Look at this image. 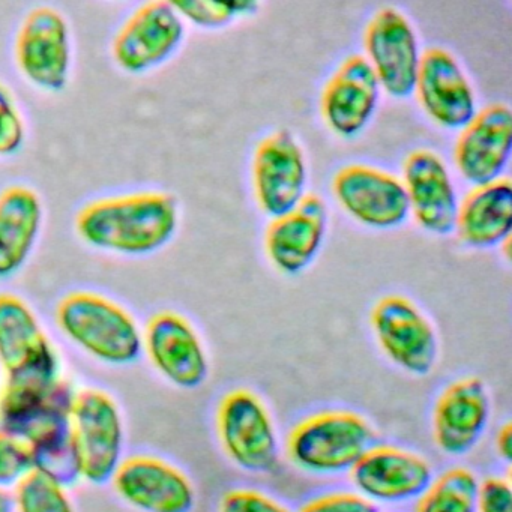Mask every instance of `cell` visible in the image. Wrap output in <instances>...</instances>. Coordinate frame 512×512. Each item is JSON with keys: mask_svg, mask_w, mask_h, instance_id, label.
Listing matches in <instances>:
<instances>
[{"mask_svg": "<svg viewBox=\"0 0 512 512\" xmlns=\"http://www.w3.org/2000/svg\"><path fill=\"white\" fill-rule=\"evenodd\" d=\"M178 205L166 193H137L97 200L77 215L80 238L104 251L154 253L175 235Z\"/></svg>", "mask_w": 512, "mask_h": 512, "instance_id": "6da1fadb", "label": "cell"}, {"mask_svg": "<svg viewBox=\"0 0 512 512\" xmlns=\"http://www.w3.org/2000/svg\"><path fill=\"white\" fill-rule=\"evenodd\" d=\"M55 316L64 337L100 364L128 367L142 355V329L133 314L100 293H68Z\"/></svg>", "mask_w": 512, "mask_h": 512, "instance_id": "7a4b0ae2", "label": "cell"}, {"mask_svg": "<svg viewBox=\"0 0 512 512\" xmlns=\"http://www.w3.org/2000/svg\"><path fill=\"white\" fill-rule=\"evenodd\" d=\"M373 424L355 410L328 409L299 419L286 436L284 454L308 475L349 473L374 445Z\"/></svg>", "mask_w": 512, "mask_h": 512, "instance_id": "3957f363", "label": "cell"}, {"mask_svg": "<svg viewBox=\"0 0 512 512\" xmlns=\"http://www.w3.org/2000/svg\"><path fill=\"white\" fill-rule=\"evenodd\" d=\"M70 434L79 464L80 481L110 482L125 457L124 412L106 389L83 386L74 392Z\"/></svg>", "mask_w": 512, "mask_h": 512, "instance_id": "277c9868", "label": "cell"}, {"mask_svg": "<svg viewBox=\"0 0 512 512\" xmlns=\"http://www.w3.org/2000/svg\"><path fill=\"white\" fill-rule=\"evenodd\" d=\"M215 431L227 460L253 475L274 472L280 463V437L271 410L248 388L221 397L215 410Z\"/></svg>", "mask_w": 512, "mask_h": 512, "instance_id": "5b68a950", "label": "cell"}, {"mask_svg": "<svg viewBox=\"0 0 512 512\" xmlns=\"http://www.w3.org/2000/svg\"><path fill=\"white\" fill-rule=\"evenodd\" d=\"M76 388L56 380L2 379L0 430L28 443L29 449L70 436V413Z\"/></svg>", "mask_w": 512, "mask_h": 512, "instance_id": "8992f818", "label": "cell"}, {"mask_svg": "<svg viewBox=\"0 0 512 512\" xmlns=\"http://www.w3.org/2000/svg\"><path fill=\"white\" fill-rule=\"evenodd\" d=\"M0 370L5 379L56 380L62 359L28 302L0 293Z\"/></svg>", "mask_w": 512, "mask_h": 512, "instance_id": "52a82bcc", "label": "cell"}, {"mask_svg": "<svg viewBox=\"0 0 512 512\" xmlns=\"http://www.w3.org/2000/svg\"><path fill=\"white\" fill-rule=\"evenodd\" d=\"M371 328L383 355L410 376H428L439 359V338L418 305L400 295L380 299Z\"/></svg>", "mask_w": 512, "mask_h": 512, "instance_id": "ba28073f", "label": "cell"}, {"mask_svg": "<svg viewBox=\"0 0 512 512\" xmlns=\"http://www.w3.org/2000/svg\"><path fill=\"white\" fill-rule=\"evenodd\" d=\"M121 502L137 512H193L197 491L190 476L160 455H125L110 479Z\"/></svg>", "mask_w": 512, "mask_h": 512, "instance_id": "9c48e42d", "label": "cell"}, {"mask_svg": "<svg viewBox=\"0 0 512 512\" xmlns=\"http://www.w3.org/2000/svg\"><path fill=\"white\" fill-rule=\"evenodd\" d=\"M142 337V353L155 373L170 385L194 391L208 380V353L187 317L176 311H160L148 320Z\"/></svg>", "mask_w": 512, "mask_h": 512, "instance_id": "30bf717a", "label": "cell"}, {"mask_svg": "<svg viewBox=\"0 0 512 512\" xmlns=\"http://www.w3.org/2000/svg\"><path fill=\"white\" fill-rule=\"evenodd\" d=\"M434 475L433 464L424 455L385 443H374L349 472L356 493L376 506L418 499Z\"/></svg>", "mask_w": 512, "mask_h": 512, "instance_id": "8fae6325", "label": "cell"}, {"mask_svg": "<svg viewBox=\"0 0 512 512\" xmlns=\"http://www.w3.org/2000/svg\"><path fill=\"white\" fill-rule=\"evenodd\" d=\"M491 419V398L479 377L448 383L437 395L431 412L434 445L449 457L469 454L484 436Z\"/></svg>", "mask_w": 512, "mask_h": 512, "instance_id": "7c38bea8", "label": "cell"}, {"mask_svg": "<svg viewBox=\"0 0 512 512\" xmlns=\"http://www.w3.org/2000/svg\"><path fill=\"white\" fill-rule=\"evenodd\" d=\"M365 50L380 88L397 98L415 92L421 55L415 32L403 14L394 8L379 11L365 31Z\"/></svg>", "mask_w": 512, "mask_h": 512, "instance_id": "4fadbf2b", "label": "cell"}, {"mask_svg": "<svg viewBox=\"0 0 512 512\" xmlns=\"http://www.w3.org/2000/svg\"><path fill=\"white\" fill-rule=\"evenodd\" d=\"M332 190L347 214L374 229L400 226L409 215V197L403 182L374 167H344L335 175Z\"/></svg>", "mask_w": 512, "mask_h": 512, "instance_id": "5bb4252c", "label": "cell"}, {"mask_svg": "<svg viewBox=\"0 0 512 512\" xmlns=\"http://www.w3.org/2000/svg\"><path fill=\"white\" fill-rule=\"evenodd\" d=\"M257 202L269 217L287 214L304 199L307 167L301 146L289 131L266 137L254 155Z\"/></svg>", "mask_w": 512, "mask_h": 512, "instance_id": "9a60e30c", "label": "cell"}, {"mask_svg": "<svg viewBox=\"0 0 512 512\" xmlns=\"http://www.w3.org/2000/svg\"><path fill=\"white\" fill-rule=\"evenodd\" d=\"M16 56L22 73L35 85L61 91L70 68V41L64 17L52 8L32 11L20 29Z\"/></svg>", "mask_w": 512, "mask_h": 512, "instance_id": "2e32d148", "label": "cell"}, {"mask_svg": "<svg viewBox=\"0 0 512 512\" xmlns=\"http://www.w3.org/2000/svg\"><path fill=\"white\" fill-rule=\"evenodd\" d=\"M184 37V23L172 2L143 5L122 26L113 43L119 67L142 73L166 61Z\"/></svg>", "mask_w": 512, "mask_h": 512, "instance_id": "e0dca14e", "label": "cell"}, {"mask_svg": "<svg viewBox=\"0 0 512 512\" xmlns=\"http://www.w3.org/2000/svg\"><path fill=\"white\" fill-rule=\"evenodd\" d=\"M512 145V113L505 104H493L476 113L455 145L457 169L466 181L490 184L500 178Z\"/></svg>", "mask_w": 512, "mask_h": 512, "instance_id": "ac0fdd59", "label": "cell"}, {"mask_svg": "<svg viewBox=\"0 0 512 512\" xmlns=\"http://www.w3.org/2000/svg\"><path fill=\"white\" fill-rule=\"evenodd\" d=\"M428 116L445 128H464L476 115L469 80L451 53L430 49L421 56L415 85Z\"/></svg>", "mask_w": 512, "mask_h": 512, "instance_id": "d6986e66", "label": "cell"}, {"mask_svg": "<svg viewBox=\"0 0 512 512\" xmlns=\"http://www.w3.org/2000/svg\"><path fill=\"white\" fill-rule=\"evenodd\" d=\"M328 211L316 194H308L296 208L272 218L265 236V248L272 265L287 275L307 269L319 253L325 238Z\"/></svg>", "mask_w": 512, "mask_h": 512, "instance_id": "ffe728a7", "label": "cell"}, {"mask_svg": "<svg viewBox=\"0 0 512 512\" xmlns=\"http://www.w3.org/2000/svg\"><path fill=\"white\" fill-rule=\"evenodd\" d=\"M404 188L419 226L434 235L454 232L458 202L445 163L431 151H415L403 166Z\"/></svg>", "mask_w": 512, "mask_h": 512, "instance_id": "44dd1931", "label": "cell"}, {"mask_svg": "<svg viewBox=\"0 0 512 512\" xmlns=\"http://www.w3.org/2000/svg\"><path fill=\"white\" fill-rule=\"evenodd\" d=\"M379 92V80L367 59L362 56L347 59L323 91L322 113L326 124L338 136L361 133L373 116Z\"/></svg>", "mask_w": 512, "mask_h": 512, "instance_id": "7402d4cb", "label": "cell"}, {"mask_svg": "<svg viewBox=\"0 0 512 512\" xmlns=\"http://www.w3.org/2000/svg\"><path fill=\"white\" fill-rule=\"evenodd\" d=\"M512 227V184L499 178L473 188L458 206L455 230L473 248H490L509 238Z\"/></svg>", "mask_w": 512, "mask_h": 512, "instance_id": "603a6c76", "label": "cell"}, {"mask_svg": "<svg viewBox=\"0 0 512 512\" xmlns=\"http://www.w3.org/2000/svg\"><path fill=\"white\" fill-rule=\"evenodd\" d=\"M40 197L26 187L0 194V278L13 277L28 262L40 233Z\"/></svg>", "mask_w": 512, "mask_h": 512, "instance_id": "cb8c5ba5", "label": "cell"}, {"mask_svg": "<svg viewBox=\"0 0 512 512\" xmlns=\"http://www.w3.org/2000/svg\"><path fill=\"white\" fill-rule=\"evenodd\" d=\"M478 485V476L469 467H449L434 475L415 500L413 512H476Z\"/></svg>", "mask_w": 512, "mask_h": 512, "instance_id": "d4e9b609", "label": "cell"}, {"mask_svg": "<svg viewBox=\"0 0 512 512\" xmlns=\"http://www.w3.org/2000/svg\"><path fill=\"white\" fill-rule=\"evenodd\" d=\"M67 485L31 470L11 488L14 512H77Z\"/></svg>", "mask_w": 512, "mask_h": 512, "instance_id": "484cf974", "label": "cell"}, {"mask_svg": "<svg viewBox=\"0 0 512 512\" xmlns=\"http://www.w3.org/2000/svg\"><path fill=\"white\" fill-rule=\"evenodd\" d=\"M173 8L179 16L205 28H218L232 22L239 14L253 13L256 2H215V0H176Z\"/></svg>", "mask_w": 512, "mask_h": 512, "instance_id": "4316f807", "label": "cell"}, {"mask_svg": "<svg viewBox=\"0 0 512 512\" xmlns=\"http://www.w3.org/2000/svg\"><path fill=\"white\" fill-rule=\"evenodd\" d=\"M32 469L34 464L28 443L14 434L0 430V488L10 490Z\"/></svg>", "mask_w": 512, "mask_h": 512, "instance_id": "83f0119b", "label": "cell"}, {"mask_svg": "<svg viewBox=\"0 0 512 512\" xmlns=\"http://www.w3.org/2000/svg\"><path fill=\"white\" fill-rule=\"evenodd\" d=\"M218 512H293L277 497L257 488H230L221 496Z\"/></svg>", "mask_w": 512, "mask_h": 512, "instance_id": "f1b7e54d", "label": "cell"}, {"mask_svg": "<svg viewBox=\"0 0 512 512\" xmlns=\"http://www.w3.org/2000/svg\"><path fill=\"white\" fill-rule=\"evenodd\" d=\"M298 512H379L377 506L355 490H334L317 494L302 503Z\"/></svg>", "mask_w": 512, "mask_h": 512, "instance_id": "f546056e", "label": "cell"}, {"mask_svg": "<svg viewBox=\"0 0 512 512\" xmlns=\"http://www.w3.org/2000/svg\"><path fill=\"white\" fill-rule=\"evenodd\" d=\"M476 512H512V485L505 476H488L479 481Z\"/></svg>", "mask_w": 512, "mask_h": 512, "instance_id": "4dcf8cb0", "label": "cell"}, {"mask_svg": "<svg viewBox=\"0 0 512 512\" xmlns=\"http://www.w3.org/2000/svg\"><path fill=\"white\" fill-rule=\"evenodd\" d=\"M22 119L7 92L0 88V155L16 152L23 142Z\"/></svg>", "mask_w": 512, "mask_h": 512, "instance_id": "1f68e13d", "label": "cell"}, {"mask_svg": "<svg viewBox=\"0 0 512 512\" xmlns=\"http://www.w3.org/2000/svg\"><path fill=\"white\" fill-rule=\"evenodd\" d=\"M494 451L500 460L511 463L512 458V427L511 422H505L502 427L497 430L494 436Z\"/></svg>", "mask_w": 512, "mask_h": 512, "instance_id": "d6a6232c", "label": "cell"}, {"mask_svg": "<svg viewBox=\"0 0 512 512\" xmlns=\"http://www.w3.org/2000/svg\"><path fill=\"white\" fill-rule=\"evenodd\" d=\"M0 512H14L11 491L0 488Z\"/></svg>", "mask_w": 512, "mask_h": 512, "instance_id": "836d02e7", "label": "cell"}]
</instances>
